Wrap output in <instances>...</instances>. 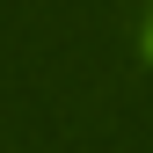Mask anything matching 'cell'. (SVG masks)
I'll list each match as a JSON object with an SVG mask.
<instances>
[{"label": "cell", "instance_id": "6da1fadb", "mask_svg": "<svg viewBox=\"0 0 153 153\" xmlns=\"http://www.w3.org/2000/svg\"><path fill=\"white\" fill-rule=\"evenodd\" d=\"M146 59H153V29H146Z\"/></svg>", "mask_w": 153, "mask_h": 153}]
</instances>
